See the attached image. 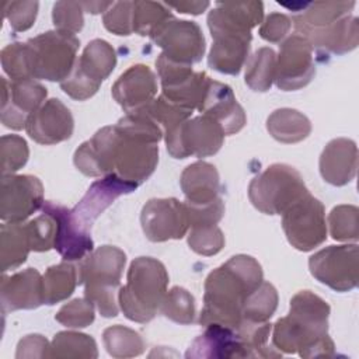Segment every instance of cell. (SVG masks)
Masks as SVG:
<instances>
[{
    "instance_id": "obj_53",
    "label": "cell",
    "mask_w": 359,
    "mask_h": 359,
    "mask_svg": "<svg viewBox=\"0 0 359 359\" xmlns=\"http://www.w3.org/2000/svg\"><path fill=\"white\" fill-rule=\"evenodd\" d=\"M165 6L175 8L177 11L184 14L198 15L203 13L210 6V3L209 1H178V3H165Z\"/></svg>"
},
{
    "instance_id": "obj_5",
    "label": "cell",
    "mask_w": 359,
    "mask_h": 359,
    "mask_svg": "<svg viewBox=\"0 0 359 359\" xmlns=\"http://www.w3.org/2000/svg\"><path fill=\"white\" fill-rule=\"evenodd\" d=\"M309 194L300 172L287 164H272L254 177L248 187L251 203L265 215H282Z\"/></svg>"
},
{
    "instance_id": "obj_46",
    "label": "cell",
    "mask_w": 359,
    "mask_h": 359,
    "mask_svg": "<svg viewBox=\"0 0 359 359\" xmlns=\"http://www.w3.org/2000/svg\"><path fill=\"white\" fill-rule=\"evenodd\" d=\"M94 304L88 299H74L60 307L55 320L69 328H84L94 321Z\"/></svg>"
},
{
    "instance_id": "obj_42",
    "label": "cell",
    "mask_w": 359,
    "mask_h": 359,
    "mask_svg": "<svg viewBox=\"0 0 359 359\" xmlns=\"http://www.w3.org/2000/svg\"><path fill=\"white\" fill-rule=\"evenodd\" d=\"M41 212L42 213L39 216H36L35 219L27 223L31 250L38 252L48 251L55 247L56 230H57L55 217L48 212H43V210Z\"/></svg>"
},
{
    "instance_id": "obj_18",
    "label": "cell",
    "mask_w": 359,
    "mask_h": 359,
    "mask_svg": "<svg viewBox=\"0 0 359 359\" xmlns=\"http://www.w3.org/2000/svg\"><path fill=\"white\" fill-rule=\"evenodd\" d=\"M139 185L128 182L116 174H108L91 184L81 201L70 210L74 224L84 233H90L94 220L125 194L133 192Z\"/></svg>"
},
{
    "instance_id": "obj_12",
    "label": "cell",
    "mask_w": 359,
    "mask_h": 359,
    "mask_svg": "<svg viewBox=\"0 0 359 359\" xmlns=\"http://www.w3.org/2000/svg\"><path fill=\"white\" fill-rule=\"evenodd\" d=\"M150 39L163 49V55L177 63L191 65L201 62L205 55V38L194 21L170 18Z\"/></svg>"
},
{
    "instance_id": "obj_36",
    "label": "cell",
    "mask_w": 359,
    "mask_h": 359,
    "mask_svg": "<svg viewBox=\"0 0 359 359\" xmlns=\"http://www.w3.org/2000/svg\"><path fill=\"white\" fill-rule=\"evenodd\" d=\"M102 341L112 358H135L142 355L146 348L140 334L123 325L108 327L102 334Z\"/></svg>"
},
{
    "instance_id": "obj_17",
    "label": "cell",
    "mask_w": 359,
    "mask_h": 359,
    "mask_svg": "<svg viewBox=\"0 0 359 359\" xmlns=\"http://www.w3.org/2000/svg\"><path fill=\"white\" fill-rule=\"evenodd\" d=\"M1 123L6 128L20 130L25 128L29 116L43 104L48 91L34 79L7 81L1 79Z\"/></svg>"
},
{
    "instance_id": "obj_35",
    "label": "cell",
    "mask_w": 359,
    "mask_h": 359,
    "mask_svg": "<svg viewBox=\"0 0 359 359\" xmlns=\"http://www.w3.org/2000/svg\"><path fill=\"white\" fill-rule=\"evenodd\" d=\"M276 53L271 48H259L245 62V84L254 91H268L273 83Z\"/></svg>"
},
{
    "instance_id": "obj_48",
    "label": "cell",
    "mask_w": 359,
    "mask_h": 359,
    "mask_svg": "<svg viewBox=\"0 0 359 359\" xmlns=\"http://www.w3.org/2000/svg\"><path fill=\"white\" fill-rule=\"evenodd\" d=\"M104 27L115 35H130L133 32V1H114L104 13Z\"/></svg>"
},
{
    "instance_id": "obj_28",
    "label": "cell",
    "mask_w": 359,
    "mask_h": 359,
    "mask_svg": "<svg viewBox=\"0 0 359 359\" xmlns=\"http://www.w3.org/2000/svg\"><path fill=\"white\" fill-rule=\"evenodd\" d=\"M180 182L185 202L189 205H206L220 198L219 172L210 163L195 161L189 164L182 171Z\"/></svg>"
},
{
    "instance_id": "obj_29",
    "label": "cell",
    "mask_w": 359,
    "mask_h": 359,
    "mask_svg": "<svg viewBox=\"0 0 359 359\" xmlns=\"http://www.w3.org/2000/svg\"><path fill=\"white\" fill-rule=\"evenodd\" d=\"M266 129L275 140L290 144L304 140L311 132V123L297 109L280 108L268 116Z\"/></svg>"
},
{
    "instance_id": "obj_19",
    "label": "cell",
    "mask_w": 359,
    "mask_h": 359,
    "mask_svg": "<svg viewBox=\"0 0 359 359\" xmlns=\"http://www.w3.org/2000/svg\"><path fill=\"white\" fill-rule=\"evenodd\" d=\"M74 119L70 109L57 98L45 101L28 119L25 130L39 144H56L70 139Z\"/></svg>"
},
{
    "instance_id": "obj_39",
    "label": "cell",
    "mask_w": 359,
    "mask_h": 359,
    "mask_svg": "<svg viewBox=\"0 0 359 359\" xmlns=\"http://www.w3.org/2000/svg\"><path fill=\"white\" fill-rule=\"evenodd\" d=\"M160 313L177 324H191L195 321V299L184 287L174 286L165 293L160 306Z\"/></svg>"
},
{
    "instance_id": "obj_54",
    "label": "cell",
    "mask_w": 359,
    "mask_h": 359,
    "mask_svg": "<svg viewBox=\"0 0 359 359\" xmlns=\"http://www.w3.org/2000/svg\"><path fill=\"white\" fill-rule=\"evenodd\" d=\"M112 4H114V1H83L81 7L87 13L98 14L101 11H107Z\"/></svg>"
},
{
    "instance_id": "obj_51",
    "label": "cell",
    "mask_w": 359,
    "mask_h": 359,
    "mask_svg": "<svg viewBox=\"0 0 359 359\" xmlns=\"http://www.w3.org/2000/svg\"><path fill=\"white\" fill-rule=\"evenodd\" d=\"M290 18L280 13H271L259 27V36L268 42H280L290 29Z\"/></svg>"
},
{
    "instance_id": "obj_44",
    "label": "cell",
    "mask_w": 359,
    "mask_h": 359,
    "mask_svg": "<svg viewBox=\"0 0 359 359\" xmlns=\"http://www.w3.org/2000/svg\"><path fill=\"white\" fill-rule=\"evenodd\" d=\"M1 66L11 81L32 79L31 62L27 43L14 42L1 50Z\"/></svg>"
},
{
    "instance_id": "obj_27",
    "label": "cell",
    "mask_w": 359,
    "mask_h": 359,
    "mask_svg": "<svg viewBox=\"0 0 359 359\" xmlns=\"http://www.w3.org/2000/svg\"><path fill=\"white\" fill-rule=\"evenodd\" d=\"M317 56L324 60L331 55H344L353 50L359 42V22L356 17L346 15L327 28L307 38Z\"/></svg>"
},
{
    "instance_id": "obj_22",
    "label": "cell",
    "mask_w": 359,
    "mask_h": 359,
    "mask_svg": "<svg viewBox=\"0 0 359 359\" xmlns=\"http://www.w3.org/2000/svg\"><path fill=\"white\" fill-rule=\"evenodd\" d=\"M116 126H104L74 151V165L87 177H105L114 172Z\"/></svg>"
},
{
    "instance_id": "obj_15",
    "label": "cell",
    "mask_w": 359,
    "mask_h": 359,
    "mask_svg": "<svg viewBox=\"0 0 359 359\" xmlns=\"http://www.w3.org/2000/svg\"><path fill=\"white\" fill-rule=\"evenodd\" d=\"M316 74L313 48L299 34L289 36L280 43L276 57L275 84L283 91H294L306 87Z\"/></svg>"
},
{
    "instance_id": "obj_52",
    "label": "cell",
    "mask_w": 359,
    "mask_h": 359,
    "mask_svg": "<svg viewBox=\"0 0 359 359\" xmlns=\"http://www.w3.org/2000/svg\"><path fill=\"white\" fill-rule=\"evenodd\" d=\"M49 346L50 344L46 338L39 334H31L18 342L15 358H45L49 356Z\"/></svg>"
},
{
    "instance_id": "obj_26",
    "label": "cell",
    "mask_w": 359,
    "mask_h": 359,
    "mask_svg": "<svg viewBox=\"0 0 359 359\" xmlns=\"http://www.w3.org/2000/svg\"><path fill=\"white\" fill-rule=\"evenodd\" d=\"M185 358L188 359H230L244 358L243 346L236 328L219 324H209L205 332L189 345Z\"/></svg>"
},
{
    "instance_id": "obj_32",
    "label": "cell",
    "mask_w": 359,
    "mask_h": 359,
    "mask_svg": "<svg viewBox=\"0 0 359 359\" xmlns=\"http://www.w3.org/2000/svg\"><path fill=\"white\" fill-rule=\"evenodd\" d=\"M210 80L205 72H192L182 80L161 87V94L185 109H199Z\"/></svg>"
},
{
    "instance_id": "obj_21",
    "label": "cell",
    "mask_w": 359,
    "mask_h": 359,
    "mask_svg": "<svg viewBox=\"0 0 359 359\" xmlns=\"http://www.w3.org/2000/svg\"><path fill=\"white\" fill-rule=\"evenodd\" d=\"M1 313L32 310L43 304L42 276L34 268H27L11 276H3L0 283Z\"/></svg>"
},
{
    "instance_id": "obj_2",
    "label": "cell",
    "mask_w": 359,
    "mask_h": 359,
    "mask_svg": "<svg viewBox=\"0 0 359 359\" xmlns=\"http://www.w3.org/2000/svg\"><path fill=\"white\" fill-rule=\"evenodd\" d=\"M330 306L310 290H300L290 300V311L272 328V345L285 353L302 358L334 356V342L328 335Z\"/></svg>"
},
{
    "instance_id": "obj_41",
    "label": "cell",
    "mask_w": 359,
    "mask_h": 359,
    "mask_svg": "<svg viewBox=\"0 0 359 359\" xmlns=\"http://www.w3.org/2000/svg\"><path fill=\"white\" fill-rule=\"evenodd\" d=\"M142 111H144L163 129L164 135L177 125L189 119L192 115V111L171 102L163 94L142 108Z\"/></svg>"
},
{
    "instance_id": "obj_31",
    "label": "cell",
    "mask_w": 359,
    "mask_h": 359,
    "mask_svg": "<svg viewBox=\"0 0 359 359\" xmlns=\"http://www.w3.org/2000/svg\"><path fill=\"white\" fill-rule=\"evenodd\" d=\"M77 285H80L79 268L70 264V261L49 266L42 276L43 303L52 306L66 300L74 292Z\"/></svg>"
},
{
    "instance_id": "obj_50",
    "label": "cell",
    "mask_w": 359,
    "mask_h": 359,
    "mask_svg": "<svg viewBox=\"0 0 359 359\" xmlns=\"http://www.w3.org/2000/svg\"><path fill=\"white\" fill-rule=\"evenodd\" d=\"M184 203L188 212L189 227L217 224L224 213V203L222 198H217L215 202L206 205H189L187 202Z\"/></svg>"
},
{
    "instance_id": "obj_25",
    "label": "cell",
    "mask_w": 359,
    "mask_h": 359,
    "mask_svg": "<svg viewBox=\"0 0 359 359\" xmlns=\"http://www.w3.org/2000/svg\"><path fill=\"white\" fill-rule=\"evenodd\" d=\"M358 168L356 143L346 137L332 139L320 156V174L331 185L342 187L349 184Z\"/></svg>"
},
{
    "instance_id": "obj_4",
    "label": "cell",
    "mask_w": 359,
    "mask_h": 359,
    "mask_svg": "<svg viewBox=\"0 0 359 359\" xmlns=\"http://www.w3.org/2000/svg\"><path fill=\"white\" fill-rule=\"evenodd\" d=\"M126 264L125 252L114 245H102L86 255L79 265L80 283L84 294L104 317H115L119 313V280Z\"/></svg>"
},
{
    "instance_id": "obj_38",
    "label": "cell",
    "mask_w": 359,
    "mask_h": 359,
    "mask_svg": "<svg viewBox=\"0 0 359 359\" xmlns=\"http://www.w3.org/2000/svg\"><path fill=\"white\" fill-rule=\"evenodd\" d=\"M172 17L165 3L133 1V32L142 36H151Z\"/></svg>"
},
{
    "instance_id": "obj_10",
    "label": "cell",
    "mask_w": 359,
    "mask_h": 359,
    "mask_svg": "<svg viewBox=\"0 0 359 359\" xmlns=\"http://www.w3.org/2000/svg\"><path fill=\"white\" fill-rule=\"evenodd\" d=\"M282 227L287 241L299 251H311L327 238L325 210L313 195L306 194L282 213Z\"/></svg>"
},
{
    "instance_id": "obj_47",
    "label": "cell",
    "mask_w": 359,
    "mask_h": 359,
    "mask_svg": "<svg viewBox=\"0 0 359 359\" xmlns=\"http://www.w3.org/2000/svg\"><path fill=\"white\" fill-rule=\"evenodd\" d=\"M81 3L77 1H57L53 6L52 18L57 31L77 34L84 25Z\"/></svg>"
},
{
    "instance_id": "obj_30",
    "label": "cell",
    "mask_w": 359,
    "mask_h": 359,
    "mask_svg": "<svg viewBox=\"0 0 359 359\" xmlns=\"http://www.w3.org/2000/svg\"><path fill=\"white\" fill-rule=\"evenodd\" d=\"M31 251L27 224L3 223L0 229L1 271L14 269L25 262Z\"/></svg>"
},
{
    "instance_id": "obj_20",
    "label": "cell",
    "mask_w": 359,
    "mask_h": 359,
    "mask_svg": "<svg viewBox=\"0 0 359 359\" xmlns=\"http://www.w3.org/2000/svg\"><path fill=\"white\" fill-rule=\"evenodd\" d=\"M156 94L157 79L146 65L130 66L112 86V97L126 114L144 108L154 100Z\"/></svg>"
},
{
    "instance_id": "obj_40",
    "label": "cell",
    "mask_w": 359,
    "mask_h": 359,
    "mask_svg": "<svg viewBox=\"0 0 359 359\" xmlns=\"http://www.w3.org/2000/svg\"><path fill=\"white\" fill-rule=\"evenodd\" d=\"M331 237L337 241H356L359 237V210L353 205L335 206L328 215Z\"/></svg>"
},
{
    "instance_id": "obj_1",
    "label": "cell",
    "mask_w": 359,
    "mask_h": 359,
    "mask_svg": "<svg viewBox=\"0 0 359 359\" xmlns=\"http://www.w3.org/2000/svg\"><path fill=\"white\" fill-rule=\"evenodd\" d=\"M264 273L259 262L250 255H234L213 269L205 280L203 307L199 324H219L237 328L243 320L245 297L261 285Z\"/></svg>"
},
{
    "instance_id": "obj_9",
    "label": "cell",
    "mask_w": 359,
    "mask_h": 359,
    "mask_svg": "<svg viewBox=\"0 0 359 359\" xmlns=\"http://www.w3.org/2000/svg\"><path fill=\"white\" fill-rule=\"evenodd\" d=\"M224 136L222 126L206 115L187 119L164 135L167 151L174 158L213 156L220 150Z\"/></svg>"
},
{
    "instance_id": "obj_6",
    "label": "cell",
    "mask_w": 359,
    "mask_h": 359,
    "mask_svg": "<svg viewBox=\"0 0 359 359\" xmlns=\"http://www.w3.org/2000/svg\"><path fill=\"white\" fill-rule=\"evenodd\" d=\"M32 79L63 81L74 67L80 41L76 35L48 31L27 42Z\"/></svg>"
},
{
    "instance_id": "obj_13",
    "label": "cell",
    "mask_w": 359,
    "mask_h": 359,
    "mask_svg": "<svg viewBox=\"0 0 359 359\" xmlns=\"http://www.w3.org/2000/svg\"><path fill=\"white\" fill-rule=\"evenodd\" d=\"M43 185L29 174L3 175L0 189V217L6 223H21L42 209Z\"/></svg>"
},
{
    "instance_id": "obj_49",
    "label": "cell",
    "mask_w": 359,
    "mask_h": 359,
    "mask_svg": "<svg viewBox=\"0 0 359 359\" xmlns=\"http://www.w3.org/2000/svg\"><path fill=\"white\" fill-rule=\"evenodd\" d=\"M38 1H8L4 4V15L15 32L27 31L34 25L38 13Z\"/></svg>"
},
{
    "instance_id": "obj_16",
    "label": "cell",
    "mask_w": 359,
    "mask_h": 359,
    "mask_svg": "<svg viewBox=\"0 0 359 359\" xmlns=\"http://www.w3.org/2000/svg\"><path fill=\"white\" fill-rule=\"evenodd\" d=\"M140 223L144 236L153 243L182 238L188 229V212L175 198L150 199L142 209Z\"/></svg>"
},
{
    "instance_id": "obj_8",
    "label": "cell",
    "mask_w": 359,
    "mask_h": 359,
    "mask_svg": "<svg viewBox=\"0 0 359 359\" xmlns=\"http://www.w3.org/2000/svg\"><path fill=\"white\" fill-rule=\"evenodd\" d=\"M116 66L115 49L104 39H93L76 60L70 74L60 83L62 90L77 101L93 97Z\"/></svg>"
},
{
    "instance_id": "obj_45",
    "label": "cell",
    "mask_w": 359,
    "mask_h": 359,
    "mask_svg": "<svg viewBox=\"0 0 359 359\" xmlns=\"http://www.w3.org/2000/svg\"><path fill=\"white\" fill-rule=\"evenodd\" d=\"M188 244L199 255L210 257L224 247V236L216 224L192 226L188 234Z\"/></svg>"
},
{
    "instance_id": "obj_34",
    "label": "cell",
    "mask_w": 359,
    "mask_h": 359,
    "mask_svg": "<svg viewBox=\"0 0 359 359\" xmlns=\"http://www.w3.org/2000/svg\"><path fill=\"white\" fill-rule=\"evenodd\" d=\"M50 358L63 359H94L98 356L94 338L74 331H60L55 335L49 346Z\"/></svg>"
},
{
    "instance_id": "obj_24",
    "label": "cell",
    "mask_w": 359,
    "mask_h": 359,
    "mask_svg": "<svg viewBox=\"0 0 359 359\" xmlns=\"http://www.w3.org/2000/svg\"><path fill=\"white\" fill-rule=\"evenodd\" d=\"M41 210L50 213L56 220L57 230L53 248L65 261H81L94 250L90 233H84L74 224L67 208L45 201Z\"/></svg>"
},
{
    "instance_id": "obj_7",
    "label": "cell",
    "mask_w": 359,
    "mask_h": 359,
    "mask_svg": "<svg viewBox=\"0 0 359 359\" xmlns=\"http://www.w3.org/2000/svg\"><path fill=\"white\" fill-rule=\"evenodd\" d=\"M213 43L208 56L210 69L236 76L245 65L251 46V31L219 14L215 8L208 15Z\"/></svg>"
},
{
    "instance_id": "obj_43",
    "label": "cell",
    "mask_w": 359,
    "mask_h": 359,
    "mask_svg": "<svg viewBox=\"0 0 359 359\" xmlns=\"http://www.w3.org/2000/svg\"><path fill=\"white\" fill-rule=\"evenodd\" d=\"M29 150L25 139L18 135H4L0 142L1 174L8 175L18 171L28 161Z\"/></svg>"
},
{
    "instance_id": "obj_37",
    "label": "cell",
    "mask_w": 359,
    "mask_h": 359,
    "mask_svg": "<svg viewBox=\"0 0 359 359\" xmlns=\"http://www.w3.org/2000/svg\"><path fill=\"white\" fill-rule=\"evenodd\" d=\"M278 307V292L272 283L262 280L244 300L243 320L268 321Z\"/></svg>"
},
{
    "instance_id": "obj_11",
    "label": "cell",
    "mask_w": 359,
    "mask_h": 359,
    "mask_svg": "<svg viewBox=\"0 0 359 359\" xmlns=\"http://www.w3.org/2000/svg\"><path fill=\"white\" fill-rule=\"evenodd\" d=\"M311 275L337 292H348L358 286L359 254L356 244L330 245L309 259Z\"/></svg>"
},
{
    "instance_id": "obj_14",
    "label": "cell",
    "mask_w": 359,
    "mask_h": 359,
    "mask_svg": "<svg viewBox=\"0 0 359 359\" xmlns=\"http://www.w3.org/2000/svg\"><path fill=\"white\" fill-rule=\"evenodd\" d=\"M116 126V125H115ZM158 163L157 143H149L123 133L116 126L114 153V174L122 180L140 185L153 172Z\"/></svg>"
},
{
    "instance_id": "obj_33",
    "label": "cell",
    "mask_w": 359,
    "mask_h": 359,
    "mask_svg": "<svg viewBox=\"0 0 359 359\" xmlns=\"http://www.w3.org/2000/svg\"><path fill=\"white\" fill-rule=\"evenodd\" d=\"M243 346L244 358H278L282 356L276 348L269 345L272 324L268 321L241 320L236 328Z\"/></svg>"
},
{
    "instance_id": "obj_23",
    "label": "cell",
    "mask_w": 359,
    "mask_h": 359,
    "mask_svg": "<svg viewBox=\"0 0 359 359\" xmlns=\"http://www.w3.org/2000/svg\"><path fill=\"white\" fill-rule=\"evenodd\" d=\"M198 111L216 121L226 136L240 132L247 122L245 112L237 102L231 87L216 80H210Z\"/></svg>"
},
{
    "instance_id": "obj_3",
    "label": "cell",
    "mask_w": 359,
    "mask_h": 359,
    "mask_svg": "<svg viewBox=\"0 0 359 359\" xmlns=\"http://www.w3.org/2000/svg\"><path fill=\"white\" fill-rule=\"evenodd\" d=\"M168 273L163 262L151 257L132 261L126 285L118 292V303L125 317L135 323H149L160 311L167 293Z\"/></svg>"
}]
</instances>
